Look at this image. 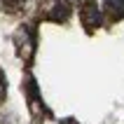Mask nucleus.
<instances>
[{
	"label": "nucleus",
	"mask_w": 124,
	"mask_h": 124,
	"mask_svg": "<svg viewBox=\"0 0 124 124\" xmlns=\"http://www.w3.org/2000/svg\"><path fill=\"white\" fill-rule=\"evenodd\" d=\"M80 21H82V26H84L87 33H94V31L101 26V21H103L101 9H98L96 5H91V2L82 5V9H80Z\"/></svg>",
	"instance_id": "obj_1"
},
{
	"label": "nucleus",
	"mask_w": 124,
	"mask_h": 124,
	"mask_svg": "<svg viewBox=\"0 0 124 124\" xmlns=\"http://www.w3.org/2000/svg\"><path fill=\"white\" fill-rule=\"evenodd\" d=\"M103 12H105V19L110 21V23L122 21L124 19V0H105Z\"/></svg>",
	"instance_id": "obj_2"
},
{
	"label": "nucleus",
	"mask_w": 124,
	"mask_h": 124,
	"mask_svg": "<svg viewBox=\"0 0 124 124\" xmlns=\"http://www.w3.org/2000/svg\"><path fill=\"white\" fill-rule=\"evenodd\" d=\"M49 19L56 21V23H63V21L68 19V7L63 5V2H54L52 9H49Z\"/></svg>",
	"instance_id": "obj_3"
},
{
	"label": "nucleus",
	"mask_w": 124,
	"mask_h": 124,
	"mask_svg": "<svg viewBox=\"0 0 124 124\" xmlns=\"http://www.w3.org/2000/svg\"><path fill=\"white\" fill-rule=\"evenodd\" d=\"M23 2H26V0H2L5 9H9V12H16V9H21V7H23Z\"/></svg>",
	"instance_id": "obj_4"
},
{
	"label": "nucleus",
	"mask_w": 124,
	"mask_h": 124,
	"mask_svg": "<svg viewBox=\"0 0 124 124\" xmlns=\"http://www.w3.org/2000/svg\"><path fill=\"white\" fill-rule=\"evenodd\" d=\"M2 96H5V77L0 73V101H2Z\"/></svg>",
	"instance_id": "obj_5"
},
{
	"label": "nucleus",
	"mask_w": 124,
	"mask_h": 124,
	"mask_svg": "<svg viewBox=\"0 0 124 124\" xmlns=\"http://www.w3.org/2000/svg\"><path fill=\"white\" fill-rule=\"evenodd\" d=\"M68 2H75V5H87V0H68Z\"/></svg>",
	"instance_id": "obj_6"
}]
</instances>
